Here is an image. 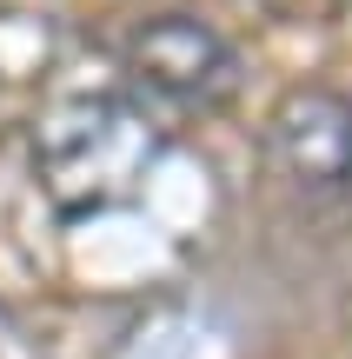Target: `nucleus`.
<instances>
[{"label": "nucleus", "mask_w": 352, "mask_h": 359, "mask_svg": "<svg viewBox=\"0 0 352 359\" xmlns=\"http://www.w3.org/2000/svg\"><path fill=\"white\" fill-rule=\"evenodd\" d=\"M160 160V120L133 93H73L34 127V180L66 219L106 213Z\"/></svg>", "instance_id": "nucleus-1"}, {"label": "nucleus", "mask_w": 352, "mask_h": 359, "mask_svg": "<svg viewBox=\"0 0 352 359\" xmlns=\"http://www.w3.org/2000/svg\"><path fill=\"white\" fill-rule=\"evenodd\" d=\"M120 67H127L133 93L173 107V114H226L246 87V60L239 47L199 13H146L120 40Z\"/></svg>", "instance_id": "nucleus-2"}, {"label": "nucleus", "mask_w": 352, "mask_h": 359, "mask_svg": "<svg viewBox=\"0 0 352 359\" xmlns=\"http://www.w3.org/2000/svg\"><path fill=\"white\" fill-rule=\"evenodd\" d=\"M266 160L293 193L352 213V93L339 87H286L266 107Z\"/></svg>", "instance_id": "nucleus-3"}]
</instances>
